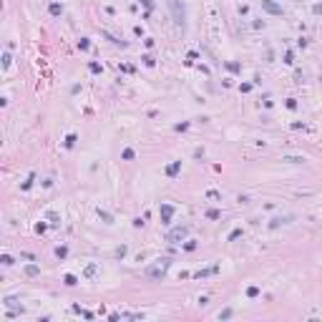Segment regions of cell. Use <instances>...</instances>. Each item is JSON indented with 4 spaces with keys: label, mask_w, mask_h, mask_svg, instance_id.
I'll list each match as a JSON object with an SVG mask.
<instances>
[{
    "label": "cell",
    "mask_w": 322,
    "mask_h": 322,
    "mask_svg": "<svg viewBox=\"0 0 322 322\" xmlns=\"http://www.w3.org/2000/svg\"><path fill=\"white\" fill-rule=\"evenodd\" d=\"M171 212H174L171 206H161V214H164V222H166V224H169V216H171Z\"/></svg>",
    "instance_id": "277c9868"
},
{
    "label": "cell",
    "mask_w": 322,
    "mask_h": 322,
    "mask_svg": "<svg viewBox=\"0 0 322 322\" xmlns=\"http://www.w3.org/2000/svg\"><path fill=\"white\" fill-rule=\"evenodd\" d=\"M56 254H58V257H66V254H68V249H66V247H58V249H56Z\"/></svg>",
    "instance_id": "ba28073f"
},
{
    "label": "cell",
    "mask_w": 322,
    "mask_h": 322,
    "mask_svg": "<svg viewBox=\"0 0 322 322\" xmlns=\"http://www.w3.org/2000/svg\"><path fill=\"white\" fill-rule=\"evenodd\" d=\"M76 282H78V279H76V277H73V274H66V284H68V287H73V284H76Z\"/></svg>",
    "instance_id": "8992f818"
},
{
    "label": "cell",
    "mask_w": 322,
    "mask_h": 322,
    "mask_svg": "<svg viewBox=\"0 0 322 322\" xmlns=\"http://www.w3.org/2000/svg\"><path fill=\"white\" fill-rule=\"evenodd\" d=\"M262 8L267 10V13H272V15H282V8H279L277 3H272V0H262Z\"/></svg>",
    "instance_id": "6da1fadb"
},
{
    "label": "cell",
    "mask_w": 322,
    "mask_h": 322,
    "mask_svg": "<svg viewBox=\"0 0 322 322\" xmlns=\"http://www.w3.org/2000/svg\"><path fill=\"white\" fill-rule=\"evenodd\" d=\"M184 234H186V226H179V229H174V232L169 234V242H174V239H181Z\"/></svg>",
    "instance_id": "3957f363"
},
{
    "label": "cell",
    "mask_w": 322,
    "mask_h": 322,
    "mask_svg": "<svg viewBox=\"0 0 322 322\" xmlns=\"http://www.w3.org/2000/svg\"><path fill=\"white\" fill-rule=\"evenodd\" d=\"M171 10H174V15H176V23L184 28V25H186V23H184V8L179 10V3H171Z\"/></svg>",
    "instance_id": "7a4b0ae2"
},
{
    "label": "cell",
    "mask_w": 322,
    "mask_h": 322,
    "mask_svg": "<svg viewBox=\"0 0 322 322\" xmlns=\"http://www.w3.org/2000/svg\"><path fill=\"white\" fill-rule=\"evenodd\" d=\"M98 216H101V219L106 222V224H111V222H113V219H111V214H106V212H101V209H98Z\"/></svg>",
    "instance_id": "5b68a950"
},
{
    "label": "cell",
    "mask_w": 322,
    "mask_h": 322,
    "mask_svg": "<svg viewBox=\"0 0 322 322\" xmlns=\"http://www.w3.org/2000/svg\"><path fill=\"white\" fill-rule=\"evenodd\" d=\"M284 161H292V164H302V161H305V159H302V156H287V159H284Z\"/></svg>",
    "instance_id": "52a82bcc"
}]
</instances>
